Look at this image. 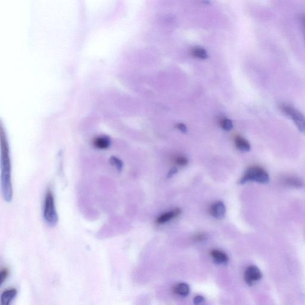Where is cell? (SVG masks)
<instances>
[{
  "label": "cell",
  "instance_id": "9a60e30c",
  "mask_svg": "<svg viewBox=\"0 0 305 305\" xmlns=\"http://www.w3.org/2000/svg\"><path fill=\"white\" fill-rule=\"evenodd\" d=\"M221 127L225 131H230L233 128V122L228 119H223L221 122Z\"/></svg>",
  "mask_w": 305,
  "mask_h": 305
},
{
  "label": "cell",
  "instance_id": "52a82bcc",
  "mask_svg": "<svg viewBox=\"0 0 305 305\" xmlns=\"http://www.w3.org/2000/svg\"><path fill=\"white\" fill-rule=\"evenodd\" d=\"M282 183L285 186L295 189H300L304 186V181L295 177H285L282 179Z\"/></svg>",
  "mask_w": 305,
  "mask_h": 305
},
{
  "label": "cell",
  "instance_id": "8fae6325",
  "mask_svg": "<svg viewBox=\"0 0 305 305\" xmlns=\"http://www.w3.org/2000/svg\"><path fill=\"white\" fill-rule=\"evenodd\" d=\"M211 255L214 261L217 264H226L228 262V257L222 251L213 250L211 251Z\"/></svg>",
  "mask_w": 305,
  "mask_h": 305
},
{
  "label": "cell",
  "instance_id": "7402d4cb",
  "mask_svg": "<svg viewBox=\"0 0 305 305\" xmlns=\"http://www.w3.org/2000/svg\"><path fill=\"white\" fill-rule=\"evenodd\" d=\"M206 239V236L205 234L200 233L194 236V240L196 241H203Z\"/></svg>",
  "mask_w": 305,
  "mask_h": 305
},
{
  "label": "cell",
  "instance_id": "5b68a950",
  "mask_svg": "<svg viewBox=\"0 0 305 305\" xmlns=\"http://www.w3.org/2000/svg\"><path fill=\"white\" fill-rule=\"evenodd\" d=\"M262 278L261 271L256 266H249L245 273V280L248 285H253Z\"/></svg>",
  "mask_w": 305,
  "mask_h": 305
},
{
  "label": "cell",
  "instance_id": "3957f363",
  "mask_svg": "<svg viewBox=\"0 0 305 305\" xmlns=\"http://www.w3.org/2000/svg\"><path fill=\"white\" fill-rule=\"evenodd\" d=\"M249 181H254L261 184H267L270 182L268 173L262 167L254 166L246 170L244 176L240 180V183L244 184Z\"/></svg>",
  "mask_w": 305,
  "mask_h": 305
},
{
  "label": "cell",
  "instance_id": "ac0fdd59",
  "mask_svg": "<svg viewBox=\"0 0 305 305\" xmlns=\"http://www.w3.org/2000/svg\"><path fill=\"white\" fill-rule=\"evenodd\" d=\"M8 276V271L6 268H4L1 271L0 273V282L2 285L3 282L6 280V279Z\"/></svg>",
  "mask_w": 305,
  "mask_h": 305
},
{
  "label": "cell",
  "instance_id": "7c38bea8",
  "mask_svg": "<svg viewBox=\"0 0 305 305\" xmlns=\"http://www.w3.org/2000/svg\"><path fill=\"white\" fill-rule=\"evenodd\" d=\"M235 142L238 149L242 151V152H249L250 150V144L249 143L247 139L243 137L238 136L235 139Z\"/></svg>",
  "mask_w": 305,
  "mask_h": 305
},
{
  "label": "cell",
  "instance_id": "ba28073f",
  "mask_svg": "<svg viewBox=\"0 0 305 305\" xmlns=\"http://www.w3.org/2000/svg\"><path fill=\"white\" fill-rule=\"evenodd\" d=\"M181 213V211L180 209H175L172 211L166 212V213L161 215V216L158 217V219H157L156 222L159 223V224L166 223L173 219V218L178 217Z\"/></svg>",
  "mask_w": 305,
  "mask_h": 305
},
{
  "label": "cell",
  "instance_id": "9c48e42d",
  "mask_svg": "<svg viewBox=\"0 0 305 305\" xmlns=\"http://www.w3.org/2000/svg\"><path fill=\"white\" fill-rule=\"evenodd\" d=\"M17 293L18 292L15 289L5 290L1 296V305H10Z\"/></svg>",
  "mask_w": 305,
  "mask_h": 305
},
{
  "label": "cell",
  "instance_id": "d6986e66",
  "mask_svg": "<svg viewBox=\"0 0 305 305\" xmlns=\"http://www.w3.org/2000/svg\"><path fill=\"white\" fill-rule=\"evenodd\" d=\"M205 301V298L202 296H197L193 299V302L195 305H198L202 303Z\"/></svg>",
  "mask_w": 305,
  "mask_h": 305
},
{
  "label": "cell",
  "instance_id": "ffe728a7",
  "mask_svg": "<svg viewBox=\"0 0 305 305\" xmlns=\"http://www.w3.org/2000/svg\"><path fill=\"white\" fill-rule=\"evenodd\" d=\"M300 21H301V23L302 32H303V34H304V38L305 40V14H304V15H301Z\"/></svg>",
  "mask_w": 305,
  "mask_h": 305
},
{
  "label": "cell",
  "instance_id": "44dd1931",
  "mask_svg": "<svg viewBox=\"0 0 305 305\" xmlns=\"http://www.w3.org/2000/svg\"><path fill=\"white\" fill-rule=\"evenodd\" d=\"M176 127H177L179 130L181 131L182 133H186L187 131V128L186 125H185L183 124H181V123H180V124H178L177 125H176Z\"/></svg>",
  "mask_w": 305,
  "mask_h": 305
},
{
  "label": "cell",
  "instance_id": "277c9868",
  "mask_svg": "<svg viewBox=\"0 0 305 305\" xmlns=\"http://www.w3.org/2000/svg\"><path fill=\"white\" fill-rule=\"evenodd\" d=\"M279 109L285 115L292 119L301 133L305 134V116L301 111L287 103L279 105Z\"/></svg>",
  "mask_w": 305,
  "mask_h": 305
},
{
  "label": "cell",
  "instance_id": "5bb4252c",
  "mask_svg": "<svg viewBox=\"0 0 305 305\" xmlns=\"http://www.w3.org/2000/svg\"><path fill=\"white\" fill-rule=\"evenodd\" d=\"M192 54L193 57L200 58V59H206L208 57V53L201 47H194L192 50Z\"/></svg>",
  "mask_w": 305,
  "mask_h": 305
},
{
  "label": "cell",
  "instance_id": "7a4b0ae2",
  "mask_svg": "<svg viewBox=\"0 0 305 305\" xmlns=\"http://www.w3.org/2000/svg\"><path fill=\"white\" fill-rule=\"evenodd\" d=\"M43 218L45 222L50 226L56 225L58 218L55 208L54 194L51 188L47 189L43 204Z\"/></svg>",
  "mask_w": 305,
  "mask_h": 305
},
{
  "label": "cell",
  "instance_id": "30bf717a",
  "mask_svg": "<svg viewBox=\"0 0 305 305\" xmlns=\"http://www.w3.org/2000/svg\"><path fill=\"white\" fill-rule=\"evenodd\" d=\"M93 145L97 149H107L111 145V139L107 136L98 137L94 139Z\"/></svg>",
  "mask_w": 305,
  "mask_h": 305
},
{
  "label": "cell",
  "instance_id": "e0dca14e",
  "mask_svg": "<svg viewBox=\"0 0 305 305\" xmlns=\"http://www.w3.org/2000/svg\"><path fill=\"white\" fill-rule=\"evenodd\" d=\"M176 163L180 165V166H186V165L188 164V159L184 156L178 157V158L176 159Z\"/></svg>",
  "mask_w": 305,
  "mask_h": 305
},
{
  "label": "cell",
  "instance_id": "8992f818",
  "mask_svg": "<svg viewBox=\"0 0 305 305\" xmlns=\"http://www.w3.org/2000/svg\"><path fill=\"white\" fill-rule=\"evenodd\" d=\"M226 208L222 201H218L214 204L211 208V214L218 220H222L225 216Z\"/></svg>",
  "mask_w": 305,
  "mask_h": 305
},
{
  "label": "cell",
  "instance_id": "6da1fadb",
  "mask_svg": "<svg viewBox=\"0 0 305 305\" xmlns=\"http://www.w3.org/2000/svg\"><path fill=\"white\" fill-rule=\"evenodd\" d=\"M1 183L2 196L7 202L13 198L12 172L10 149L6 137L1 129Z\"/></svg>",
  "mask_w": 305,
  "mask_h": 305
},
{
  "label": "cell",
  "instance_id": "2e32d148",
  "mask_svg": "<svg viewBox=\"0 0 305 305\" xmlns=\"http://www.w3.org/2000/svg\"><path fill=\"white\" fill-rule=\"evenodd\" d=\"M110 162L111 165L115 167L117 170H121L122 169L123 163L119 159L113 156L111 158Z\"/></svg>",
  "mask_w": 305,
  "mask_h": 305
},
{
  "label": "cell",
  "instance_id": "4fadbf2b",
  "mask_svg": "<svg viewBox=\"0 0 305 305\" xmlns=\"http://www.w3.org/2000/svg\"><path fill=\"white\" fill-rule=\"evenodd\" d=\"M174 292L177 295L181 296H187L190 293V287L186 283L178 284L175 285L174 288Z\"/></svg>",
  "mask_w": 305,
  "mask_h": 305
},
{
  "label": "cell",
  "instance_id": "603a6c76",
  "mask_svg": "<svg viewBox=\"0 0 305 305\" xmlns=\"http://www.w3.org/2000/svg\"><path fill=\"white\" fill-rule=\"evenodd\" d=\"M177 167H173L171 169L169 170L168 173H167V177L168 178H172L173 175L175 174L177 172Z\"/></svg>",
  "mask_w": 305,
  "mask_h": 305
}]
</instances>
